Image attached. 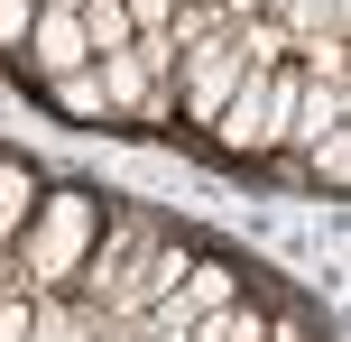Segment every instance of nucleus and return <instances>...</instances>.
<instances>
[{
    "label": "nucleus",
    "instance_id": "18",
    "mask_svg": "<svg viewBox=\"0 0 351 342\" xmlns=\"http://www.w3.org/2000/svg\"><path fill=\"white\" fill-rule=\"evenodd\" d=\"M74 342H121V324H102V315H84V324H74Z\"/></svg>",
    "mask_w": 351,
    "mask_h": 342
},
{
    "label": "nucleus",
    "instance_id": "15",
    "mask_svg": "<svg viewBox=\"0 0 351 342\" xmlns=\"http://www.w3.org/2000/svg\"><path fill=\"white\" fill-rule=\"evenodd\" d=\"M37 10H47V0H0V65H19V47H28Z\"/></svg>",
    "mask_w": 351,
    "mask_h": 342
},
{
    "label": "nucleus",
    "instance_id": "5",
    "mask_svg": "<svg viewBox=\"0 0 351 342\" xmlns=\"http://www.w3.org/2000/svg\"><path fill=\"white\" fill-rule=\"evenodd\" d=\"M19 65H28L37 84H65V74H84V65H93L84 19H74V10H37V28H28V47H19Z\"/></svg>",
    "mask_w": 351,
    "mask_h": 342
},
{
    "label": "nucleus",
    "instance_id": "14",
    "mask_svg": "<svg viewBox=\"0 0 351 342\" xmlns=\"http://www.w3.org/2000/svg\"><path fill=\"white\" fill-rule=\"evenodd\" d=\"M74 324H84V306H74V296H37L28 342H74Z\"/></svg>",
    "mask_w": 351,
    "mask_h": 342
},
{
    "label": "nucleus",
    "instance_id": "20",
    "mask_svg": "<svg viewBox=\"0 0 351 342\" xmlns=\"http://www.w3.org/2000/svg\"><path fill=\"white\" fill-rule=\"evenodd\" d=\"M0 287H19V278H0Z\"/></svg>",
    "mask_w": 351,
    "mask_h": 342
},
{
    "label": "nucleus",
    "instance_id": "8",
    "mask_svg": "<svg viewBox=\"0 0 351 342\" xmlns=\"http://www.w3.org/2000/svg\"><path fill=\"white\" fill-rule=\"evenodd\" d=\"M37 195H47V176H37L28 158H0V259H10V241H19V232H28Z\"/></svg>",
    "mask_w": 351,
    "mask_h": 342
},
{
    "label": "nucleus",
    "instance_id": "11",
    "mask_svg": "<svg viewBox=\"0 0 351 342\" xmlns=\"http://www.w3.org/2000/svg\"><path fill=\"white\" fill-rule=\"evenodd\" d=\"M74 19H84V47H93V56H121V47H139V28H130V10H121V0H84Z\"/></svg>",
    "mask_w": 351,
    "mask_h": 342
},
{
    "label": "nucleus",
    "instance_id": "6",
    "mask_svg": "<svg viewBox=\"0 0 351 342\" xmlns=\"http://www.w3.org/2000/svg\"><path fill=\"white\" fill-rule=\"evenodd\" d=\"M342 121H351V84H324V74H305V84H296V111H287V148H278V158L315 148L324 130H342Z\"/></svg>",
    "mask_w": 351,
    "mask_h": 342
},
{
    "label": "nucleus",
    "instance_id": "13",
    "mask_svg": "<svg viewBox=\"0 0 351 342\" xmlns=\"http://www.w3.org/2000/svg\"><path fill=\"white\" fill-rule=\"evenodd\" d=\"M47 102L65 111V121H111V111H102V74H93V65L65 74V84H47Z\"/></svg>",
    "mask_w": 351,
    "mask_h": 342
},
{
    "label": "nucleus",
    "instance_id": "2",
    "mask_svg": "<svg viewBox=\"0 0 351 342\" xmlns=\"http://www.w3.org/2000/svg\"><path fill=\"white\" fill-rule=\"evenodd\" d=\"M296 84H305L296 65H268V74H250V84L222 102V121H213L204 139L222 148L231 167H268V158L287 148V111H296Z\"/></svg>",
    "mask_w": 351,
    "mask_h": 342
},
{
    "label": "nucleus",
    "instance_id": "12",
    "mask_svg": "<svg viewBox=\"0 0 351 342\" xmlns=\"http://www.w3.org/2000/svg\"><path fill=\"white\" fill-rule=\"evenodd\" d=\"M231 47H241V65H250V74L287 65V28H278V19H241V28H231Z\"/></svg>",
    "mask_w": 351,
    "mask_h": 342
},
{
    "label": "nucleus",
    "instance_id": "17",
    "mask_svg": "<svg viewBox=\"0 0 351 342\" xmlns=\"http://www.w3.org/2000/svg\"><path fill=\"white\" fill-rule=\"evenodd\" d=\"M222 19L241 28V19H278V0H222Z\"/></svg>",
    "mask_w": 351,
    "mask_h": 342
},
{
    "label": "nucleus",
    "instance_id": "7",
    "mask_svg": "<svg viewBox=\"0 0 351 342\" xmlns=\"http://www.w3.org/2000/svg\"><path fill=\"white\" fill-rule=\"evenodd\" d=\"M278 28H287V65H296L342 37V0H278Z\"/></svg>",
    "mask_w": 351,
    "mask_h": 342
},
{
    "label": "nucleus",
    "instance_id": "4",
    "mask_svg": "<svg viewBox=\"0 0 351 342\" xmlns=\"http://www.w3.org/2000/svg\"><path fill=\"white\" fill-rule=\"evenodd\" d=\"M241 84H250V65H241L231 37L185 47V56H176V121H185V130H213V121H222V102H231Z\"/></svg>",
    "mask_w": 351,
    "mask_h": 342
},
{
    "label": "nucleus",
    "instance_id": "3",
    "mask_svg": "<svg viewBox=\"0 0 351 342\" xmlns=\"http://www.w3.org/2000/svg\"><path fill=\"white\" fill-rule=\"evenodd\" d=\"M158 232H167V222L148 213V204H102L93 259H84V278H74V306H84V315H102V306H111V287L130 278V259H139V250H148Z\"/></svg>",
    "mask_w": 351,
    "mask_h": 342
},
{
    "label": "nucleus",
    "instance_id": "9",
    "mask_svg": "<svg viewBox=\"0 0 351 342\" xmlns=\"http://www.w3.org/2000/svg\"><path fill=\"white\" fill-rule=\"evenodd\" d=\"M287 167H296L305 185H324V195H342V185H351V121H342V130H324L315 148H296Z\"/></svg>",
    "mask_w": 351,
    "mask_h": 342
},
{
    "label": "nucleus",
    "instance_id": "19",
    "mask_svg": "<svg viewBox=\"0 0 351 342\" xmlns=\"http://www.w3.org/2000/svg\"><path fill=\"white\" fill-rule=\"evenodd\" d=\"M121 342H158V333H148V324H130V333H121Z\"/></svg>",
    "mask_w": 351,
    "mask_h": 342
},
{
    "label": "nucleus",
    "instance_id": "16",
    "mask_svg": "<svg viewBox=\"0 0 351 342\" xmlns=\"http://www.w3.org/2000/svg\"><path fill=\"white\" fill-rule=\"evenodd\" d=\"M28 315H37L28 287H0V342H28Z\"/></svg>",
    "mask_w": 351,
    "mask_h": 342
},
{
    "label": "nucleus",
    "instance_id": "1",
    "mask_svg": "<svg viewBox=\"0 0 351 342\" xmlns=\"http://www.w3.org/2000/svg\"><path fill=\"white\" fill-rule=\"evenodd\" d=\"M93 232H102V195L93 185H47L28 213V232L10 241V269L28 296H74V278H84L93 259Z\"/></svg>",
    "mask_w": 351,
    "mask_h": 342
},
{
    "label": "nucleus",
    "instance_id": "10",
    "mask_svg": "<svg viewBox=\"0 0 351 342\" xmlns=\"http://www.w3.org/2000/svg\"><path fill=\"white\" fill-rule=\"evenodd\" d=\"M185 342H268V306H259V296H231V306L204 315Z\"/></svg>",
    "mask_w": 351,
    "mask_h": 342
}]
</instances>
